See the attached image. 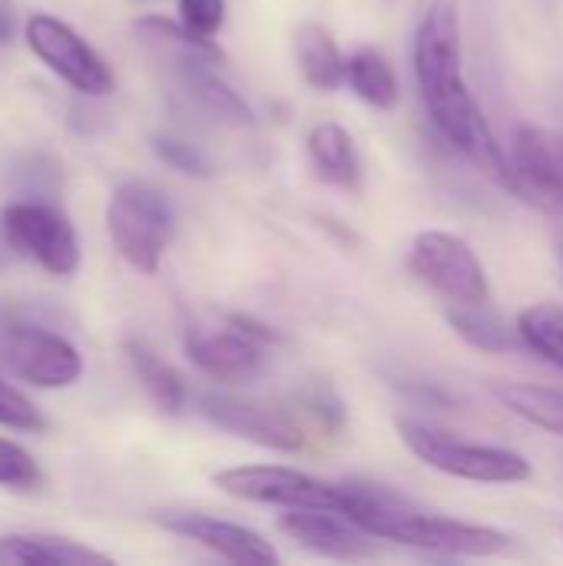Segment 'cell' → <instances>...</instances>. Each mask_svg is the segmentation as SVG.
I'll return each instance as SVG.
<instances>
[{
	"mask_svg": "<svg viewBox=\"0 0 563 566\" xmlns=\"http://www.w3.org/2000/svg\"><path fill=\"white\" fill-rule=\"evenodd\" d=\"M179 23L196 36L216 40L226 23V0H179Z\"/></svg>",
	"mask_w": 563,
	"mask_h": 566,
	"instance_id": "obj_28",
	"label": "cell"
},
{
	"mask_svg": "<svg viewBox=\"0 0 563 566\" xmlns=\"http://www.w3.org/2000/svg\"><path fill=\"white\" fill-rule=\"evenodd\" d=\"M445 318L455 335H461L471 348L484 355H501L511 348V332L501 322V315L491 308V302H475V305H448Z\"/></svg>",
	"mask_w": 563,
	"mask_h": 566,
	"instance_id": "obj_22",
	"label": "cell"
},
{
	"mask_svg": "<svg viewBox=\"0 0 563 566\" xmlns=\"http://www.w3.org/2000/svg\"><path fill=\"white\" fill-rule=\"evenodd\" d=\"M186 358L212 381L246 385L262 371V342H256L232 322L219 332L189 328Z\"/></svg>",
	"mask_w": 563,
	"mask_h": 566,
	"instance_id": "obj_13",
	"label": "cell"
},
{
	"mask_svg": "<svg viewBox=\"0 0 563 566\" xmlns=\"http://www.w3.org/2000/svg\"><path fill=\"white\" fill-rule=\"evenodd\" d=\"M348 90L372 109H395L402 99V83L388 56L375 46H358L345 63Z\"/></svg>",
	"mask_w": 563,
	"mask_h": 566,
	"instance_id": "obj_19",
	"label": "cell"
},
{
	"mask_svg": "<svg viewBox=\"0 0 563 566\" xmlns=\"http://www.w3.org/2000/svg\"><path fill=\"white\" fill-rule=\"evenodd\" d=\"M408 265L421 285L438 292L448 305L491 302V282L471 242L448 229H425L411 239Z\"/></svg>",
	"mask_w": 563,
	"mask_h": 566,
	"instance_id": "obj_5",
	"label": "cell"
},
{
	"mask_svg": "<svg viewBox=\"0 0 563 566\" xmlns=\"http://www.w3.org/2000/svg\"><path fill=\"white\" fill-rule=\"evenodd\" d=\"M348 521L375 541H392L402 547L445 557H498L511 547V537L498 527L425 514L411 501L375 481H358L352 488Z\"/></svg>",
	"mask_w": 563,
	"mask_h": 566,
	"instance_id": "obj_2",
	"label": "cell"
},
{
	"mask_svg": "<svg viewBox=\"0 0 563 566\" xmlns=\"http://www.w3.org/2000/svg\"><path fill=\"white\" fill-rule=\"evenodd\" d=\"M176 73V83L183 86V93L216 123L236 126V129H249L256 126V109L246 103L242 93H236L219 73L212 60H183V63H169Z\"/></svg>",
	"mask_w": 563,
	"mask_h": 566,
	"instance_id": "obj_15",
	"label": "cell"
},
{
	"mask_svg": "<svg viewBox=\"0 0 563 566\" xmlns=\"http://www.w3.org/2000/svg\"><path fill=\"white\" fill-rule=\"evenodd\" d=\"M557 255H561V262H563V232L557 235Z\"/></svg>",
	"mask_w": 563,
	"mask_h": 566,
	"instance_id": "obj_31",
	"label": "cell"
},
{
	"mask_svg": "<svg viewBox=\"0 0 563 566\" xmlns=\"http://www.w3.org/2000/svg\"><path fill=\"white\" fill-rule=\"evenodd\" d=\"M212 484L249 504L282 507V511H335L342 514V488L325 484L305 471L282 464H242L212 474Z\"/></svg>",
	"mask_w": 563,
	"mask_h": 566,
	"instance_id": "obj_6",
	"label": "cell"
},
{
	"mask_svg": "<svg viewBox=\"0 0 563 566\" xmlns=\"http://www.w3.org/2000/svg\"><path fill=\"white\" fill-rule=\"evenodd\" d=\"M0 428L20 431V434H37L46 428V418L40 415V408L3 378H0Z\"/></svg>",
	"mask_w": 563,
	"mask_h": 566,
	"instance_id": "obj_27",
	"label": "cell"
},
{
	"mask_svg": "<svg viewBox=\"0 0 563 566\" xmlns=\"http://www.w3.org/2000/svg\"><path fill=\"white\" fill-rule=\"evenodd\" d=\"M511 163L521 199L563 212V136L541 126H521L511 139Z\"/></svg>",
	"mask_w": 563,
	"mask_h": 566,
	"instance_id": "obj_12",
	"label": "cell"
},
{
	"mask_svg": "<svg viewBox=\"0 0 563 566\" xmlns=\"http://www.w3.org/2000/svg\"><path fill=\"white\" fill-rule=\"evenodd\" d=\"M123 355H126L136 381L143 385V391L163 415H179L186 408V385L166 358H159L149 345L136 342V338H129L123 345Z\"/></svg>",
	"mask_w": 563,
	"mask_h": 566,
	"instance_id": "obj_20",
	"label": "cell"
},
{
	"mask_svg": "<svg viewBox=\"0 0 563 566\" xmlns=\"http://www.w3.org/2000/svg\"><path fill=\"white\" fill-rule=\"evenodd\" d=\"M295 63L302 70V80L319 93H335L345 86V63L338 40L322 23H299L295 27Z\"/></svg>",
	"mask_w": 563,
	"mask_h": 566,
	"instance_id": "obj_17",
	"label": "cell"
},
{
	"mask_svg": "<svg viewBox=\"0 0 563 566\" xmlns=\"http://www.w3.org/2000/svg\"><path fill=\"white\" fill-rule=\"evenodd\" d=\"M106 232L116 252L143 275H156L176 235L173 199L143 179L119 182L106 206Z\"/></svg>",
	"mask_w": 563,
	"mask_h": 566,
	"instance_id": "obj_4",
	"label": "cell"
},
{
	"mask_svg": "<svg viewBox=\"0 0 563 566\" xmlns=\"http://www.w3.org/2000/svg\"><path fill=\"white\" fill-rule=\"evenodd\" d=\"M0 232L7 249L37 262L50 275H73L80 269V235L53 202L13 199L0 212Z\"/></svg>",
	"mask_w": 563,
	"mask_h": 566,
	"instance_id": "obj_7",
	"label": "cell"
},
{
	"mask_svg": "<svg viewBox=\"0 0 563 566\" xmlns=\"http://www.w3.org/2000/svg\"><path fill=\"white\" fill-rule=\"evenodd\" d=\"M398 438L405 448L431 471L471 481V484H524L531 481L534 468L524 454L501 448V444H478L461 441L451 431H441L418 418H398L395 421Z\"/></svg>",
	"mask_w": 563,
	"mask_h": 566,
	"instance_id": "obj_3",
	"label": "cell"
},
{
	"mask_svg": "<svg viewBox=\"0 0 563 566\" xmlns=\"http://www.w3.org/2000/svg\"><path fill=\"white\" fill-rule=\"evenodd\" d=\"M415 80L421 103L428 109L438 136L471 159L501 189L521 196L511 153L498 143L481 103L475 99L465 76V43H461V7L458 0H428L415 30Z\"/></svg>",
	"mask_w": 563,
	"mask_h": 566,
	"instance_id": "obj_1",
	"label": "cell"
},
{
	"mask_svg": "<svg viewBox=\"0 0 563 566\" xmlns=\"http://www.w3.org/2000/svg\"><path fill=\"white\" fill-rule=\"evenodd\" d=\"M23 36L33 56L46 70H53L70 90L83 96H110L116 90V76L110 63L70 23L50 13H33L23 27Z\"/></svg>",
	"mask_w": 563,
	"mask_h": 566,
	"instance_id": "obj_8",
	"label": "cell"
},
{
	"mask_svg": "<svg viewBox=\"0 0 563 566\" xmlns=\"http://www.w3.org/2000/svg\"><path fill=\"white\" fill-rule=\"evenodd\" d=\"M3 179L13 186V192L27 196V199H37L43 202V196L56 199L60 192V172H56V163L40 156V153H20L13 156V166L3 169Z\"/></svg>",
	"mask_w": 563,
	"mask_h": 566,
	"instance_id": "obj_24",
	"label": "cell"
},
{
	"mask_svg": "<svg viewBox=\"0 0 563 566\" xmlns=\"http://www.w3.org/2000/svg\"><path fill=\"white\" fill-rule=\"evenodd\" d=\"M153 153L176 172L189 176V179H212V163L209 156L192 146L189 139L176 136V133H153Z\"/></svg>",
	"mask_w": 563,
	"mask_h": 566,
	"instance_id": "obj_25",
	"label": "cell"
},
{
	"mask_svg": "<svg viewBox=\"0 0 563 566\" xmlns=\"http://www.w3.org/2000/svg\"><path fill=\"white\" fill-rule=\"evenodd\" d=\"M312 169L322 182L338 189H358L362 186V153L352 139V133L338 123H315L305 139Z\"/></svg>",
	"mask_w": 563,
	"mask_h": 566,
	"instance_id": "obj_16",
	"label": "cell"
},
{
	"mask_svg": "<svg viewBox=\"0 0 563 566\" xmlns=\"http://www.w3.org/2000/svg\"><path fill=\"white\" fill-rule=\"evenodd\" d=\"M13 7H10V0H0V43H7L10 36H13Z\"/></svg>",
	"mask_w": 563,
	"mask_h": 566,
	"instance_id": "obj_29",
	"label": "cell"
},
{
	"mask_svg": "<svg viewBox=\"0 0 563 566\" xmlns=\"http://www.w3.org/2000/svg\"><path fill=\"white\" fill-rule=\"evenodd\" d=\"M491 395L521 421L563 438V388L548 385H521V381H494Z\"/></svg>",
	"mask_w": 563,
	"mask_h": 566,
	"instance_id": "obj_21",
	"label": "cell"
},
{
	"mask_svg": "<svg viewBox=\"0 0 563 566\" xmlns=\"http://www.w3.org/2000/svg\"><path fill=\"white\" fill-rule=\"evenodd\" d=\"M0 365L33 388H70L83 375V355L73 342L37 325H7L0 332Z\"/></svg>",
	"mask_w": 563,
	"mask_h": 566,
	"instance_id": "obj_9",
	"label": "cell"
},
{
	"mask_svg": "<svg viewBox=\"0 0 563 566\" xmlns=\"http://www.w3.org/2000/svg\"><path fill=\"white\" fill-rule=\"evenodd\" d=\"M153 521L163 531L179 534L229 564L275 566L282 560L279 551L262 534H256L252 527L232 524V521H219V517H209L199 511H159V514H153Z\"/></svg>",
	"mask_w": 563,
	"mask_h": 566,
	"instance_id": "obj_11",
	"label": "cell"
},
{
	"mask_svg": "<svg viewBox=\"0 0 563 566\" xmlns=\"http://www.w3.org/2000/svg\"><path fill=\"white\" fill-rule=\"evenodd\" d=\"M518 335L521 342L541 355L544 361H551L554 368L563 371V308L561 305H551V302H541V305H531L518 315Z\"/></svg>",
	"mask_w": 563,
	"mask_h": 566,
	"instance_id": "obj_23",
	"label": "cell"
},
{
	"mask_svg": "<svg viewBox=\"0 0 563 566\" xmlns=\"http://www.w3.org/2000/svg\"><path fill=\"white\" fill-rule=\"evenodd\" d=\"M196 411L219 431L252 441L259 448H272V451H299L302 448V431L299 424L282 411V408H269L259 401H246L236 395H222V391H202L196 398Z\"/></svg>",
	"mask_w": 563,
	"mask_h": 566,
	"instance_id": "obj_10",
	"label": "cell"
},
{
	"mask_svg": "<svg viewBox=\"0 0 563 566\" xmlns=\"http://www.w3.org/2000/svg\"><path fill=\"white\" fill-rule=\"evenodd\" d=\"M43 484V471L27 448L0 438V488L7 491H37Z\"/></svg>",
	"mask_w": 563,
	"mask_h": 566,
	"instance_id": "obj_26",
	"label": "cell"
},
{
	"mask_svg": "<svg viewBox=\"0 0 563 566\" xmlns=\"http://www.w3.org/2000/svg\"><path fill=\"white\" fill-rule=\"evenodd\" d=\"M0 242H7V239H3V232H0ZM3 265H7V255H3V249H0V269H3Z\"/></svg>",
	"mask_w": 563,
	"mask_h": 566,
	"instance_id": "obj_30",
	"label": "cell"
},
{
	"mask_svg": "<svg viewBox=\"0 0 563 566\" xmlns=\"http://www.w3.org/2000/svg\"><path fill=\"white\" fill-rule=\"evenodd\" d=\"M86 566L113 564V557L83 547L70 537L56 534H7L0 537V566Z\"/></svg>",
	"mask_w": 563,
	"mask_h": 566,
	"instance_id": "obj_18",
	"label": "cell"
},
{
	"mask_svg": "<svg viewBox=\"0 0 563 566\" xmlns=\"http://www.w3.org/2000/svg\"><path fill=\"white\" fill-rule=\"evenodd\" d=\"M279 531L302 551L329 560H365L375 554V537L335 511H289L279 517Z\"/></svg>",
	"mask_w": 563,
	"mask_h": 566,
	"instance_id": "obj_14",
	"label": "cell"
}]
</instances>
